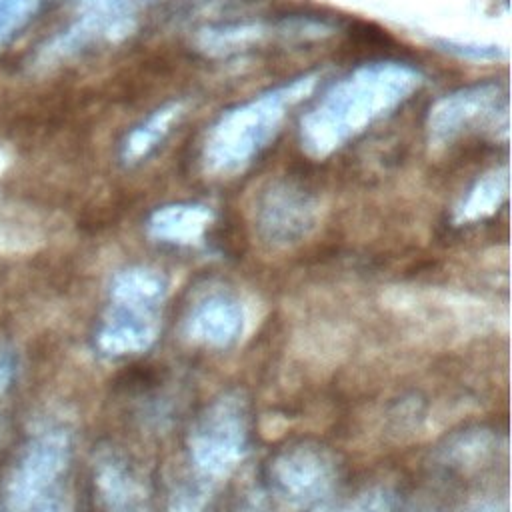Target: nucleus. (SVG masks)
<instances>
[{
    "mask_svg": "<svg viewBox=\"0 0 512 512\" xmlns=\"http://www.w3.org/2000/svg\"><path fill=\"white\" fill-rule=\"evenodd\" d=\"M422 84L404 62H370L332 84L300 120L302 150L322 160L398 108Z\"/></svg>",
    "mask_w": 512,
    "mask_h": 512,
    "instance_id": "1",
    "label": "nucleus"
},
{
    "mask_svg": "<svg viewBox=\"0 0 512 512\" xmlns=\"http://www.w3.org/2000/svg\"><path fill=\"white\" fill-rule=\"evenodd\" d=\"M316 82L318 74H304L226 110L206 134L204 170L230 176L246 168L278 134L288 110L304 100Z\"/></svg>",
    "mask_w": 512,
    "mask_h": 512,
    "instance_id": "2",
    "label": "nucleus"
},
{
    "mask_svg": "<svg viewBox=\"0 0 512 512\" xmlns=\"http://www.w3.org/2000/svg\"><path fill=\"white\" fill-rule=\"evenodd\" d=\"M508 128V98L500 84L484 82L454 90L436 100L426 130L432 150L444 148L468 130Z\"/></svg>",
    "mask_w": 512,
    "mask_h": 512,
    "instance_id": "3",
    "label": "nucleus"
},
{
    "mask_svg": "<svg viewBox=\"0 0 512 512\" xmlns=\"http://www.w3.org/2000/svg\"><path fill=\"white\" fill-rule=\"evenodd\" d=\"M250 212L262 242L272 248H290L316 228L320 204L296 182L270 180L254 192Z\"/></svg>",
    "mask_w": 512,
    "mask_h": 512,
    "instance_id": "4",
    "label": "nucleus"
},
{
    "mask_svg": "<svg viewBox=\"0 0 512 512\" xmlns=\"http://www.w3.org/2000/svg\"><path fill=\"white\" fill-rule=\"evenodd\" d=\"M248 436V412L238 396L214 402L196 422L190 446L196 464L208 472H224L242 454Z\"/></svg>",
    "mask_w": 512,
    "mask_h": 512,
    "instance_id": "5",
    "label": "nucleus"
},
{
    "mask_svg": "<svg viewBox=\"0 0 512 512\" xmlns=\"http://www.w3.org/2000/svg\"><path fill=\"white\" fill-rule=\"evenodd\" d=\"M70 458V440L62 430L38 434L24 450L6 486V504L12 512H32L50 484L62 474Z\"/></svg>",
    "mask_w": 512,
    "mask_h": 512,
    "instance_id": "6",
    "label": "nucleus"
},
{
    "mask_svg": "<svg viewBox=\"0 0 512 512\" xmlns=\"http://www.w3.org/2000/svg\"><path fill=\"white\" fill-rule=\"evenodd\" d=\"M270 478L286 500L310 502L330 486L332 462L318 446H292L274 458Z\"/></svg>",
    "mask_w": 512,
    "mask_h": 512,
    "instance_id": "7",
    "label": "nucleus"
},
{
    "mask_svg": "<svg viewBox=\"0 0 512 512\" xmlns=\"http://www.w3.org/2000/svg\"><path fill=\"white\" fill-rule=\"evenodd\" d=\"M268 36H282L294 40H308L306 18L284 20L278 26L270 28L262 22H234L206 26L196 34V46L208 56H228L234 52L248 50L254 44H260Z\"/></svg>",
    "mask_w": 512,
    "mask_h": 512,
    "instance_id": "8",
    "label": "nucleus"
},
{
    "mask_svg": "<svg viewBox=\"0 0 512 512\" xmlns=\"http://www.w3.org/2000/svg\"><path fill=\"white\" fill-rule=\"evenodd\" d=\"M186 330L204 344L228 346L242 330V308L226 294L206 296L192 308Z\"/></svg>",
    "mask_w": 512,
    "mask_h": 512,
    "instance_id": "9",
    "label": "nucleus"
},
{
    "mask_svg": "<svg viewBox=\"0 0 512 512\" xmlns=\"http://www.w3.org/2000/svg\"><path fill=\"white\" fill-rule=\"evenodd\" d=\"M212 222V210L198 202H176L156 208L148 218V234L160 242L194 244Z\"/></svg>",
    "mask_w": 512,
    "mask_h": 512,
    "instance_id": "10",
    "label": "nucleus"
},
{
    "mask_svg": "<svg viewBox=\"0 0 512 512\" xmlns=\"http://www.w3.org/2000/svg\"><path fill=\"white\" fill-rule=\"evenodd\" d=\"M154 312L114 306L112 316L98 332V344L108 354L144 350L154 338Z\"/></svg>",
    "mask_w": 512,
    "mask_h": 512,
    "instance_id": "11",
    "label": "nucleus"
},
{
    "mask_svg": "<svg viewBox=\"0 0 512 512\" xmlns=\"http://www.w3.org/2000/svg\"><path fill=\"white\" fill-rule=\"evenodd\" d=\"M184 114V102L174 100L160 108H156L148 118H144L138 126H134L120 148V158L124 164H136L148 158L156 146L168 136L172 126Z\"/></svg>",
    "mask_w": 512,
    "mask_h": 512,
    "instance_id": "12",
    "label": "nucleus"
},
{
    "mask_svg": "<svg viewBox=\"0 0 512 512\" xmlns=\"http://www.w3.org/2000/svg\"><path fill=\"white\" fill-rule=\"evenodd\" d=\"M166 292L164 276L152 268L134 266L118 272L110 286L114 306L154 312Z\"/></svg>",
    "mask_w": 512,
    "mask_h": 512,
    "instance_id": "13",
    "label": "nucleus"
},
{
    "mask_svg": "<svg viewBox=\"0 0 512 512\" xmlns=\"http://www.w3.org/2000/svg\"><path fill=\"white\" fill-rule=\"evenodd\" d=\"M508 194V168L500 166L480 176L466 196L460 200L454 212L458 224L482 220L498 210Z\"/></svg>",
    "mask_w": 512,
    "mask_h": 512,
    "instance_id": "14",
    "label": "nucleus"
},
{
    "mask_svg": "<svg viewBox=\"0 0 512 512\" xmlns=\"http://www.w3.org/2000/svg\"><path fill=\"white\" fill-rule=\"evenodd\" d=\"M48 0H0V48L28 26Z\"/></svg>",
    "mask_w": 512,
    "mask_h": 512,
    "instance_id": "15",
    "label": "nucleus"
},
{
    "mask_svg": "<svg viewBox=\"0 0 512 512\" xmlns=\"http://www.w3.org/2000/svg\"><path fill=\"white\" fill-rule=\"evenodd\" d=\"M438 46L440 50L444 52H450L458 58H466V60H498L502 54V50L494 44H478V42H462V40H450V38H444V40H438Z\"/></svg>",
    "mask_w": 512,
    "mask_h": 512,
    "instance_id": "16",
    "label": "nucleus"
},
{
    "mask_svg": "<svg viewBox=\"0 0 512 512\" xmlns=\"http://www.w3.org/2000/svg\"><path fill=\"white\" fill-rule=\"evenodd\" d=\"M150 0H82L78 10H100L122 16H136L138 8L148 4Z\"/></svg>",
    "mask_w": 512,
    "mask_h": 512,
    "instance_id": "17",
    "label": "nucleus"
},
{
    "mask_svg": "<svg viewBox=\"0 0 512 512\" xmlns=\"http://www.w3.org/2000/svg\"><path fill=\"white\" fill-rule=\"evenodd\" d=\"M342 512H390V498L384 492H366Z\"/></svg>",
    "mask_w": 512,
    "mask_h": 512,
    "instance_id": "18",
    "label": "nucleus"
},
{
    "mask_svg": "<svg viewBox=\"0 0 512 512\" xmlns=\"http://www.w3.org/2000/svg\"><path fill=\"white\" fill-rule=\"evenodd\" d=\"M16 372V354L10 346L0 344V396L10 388Z\"/></svg>",
    "mask_w": 512,
    "mask_h": 512,
    "instance_id": "19",
    "label": "nucleus"
},
{
    "mask_svg": "<svg viewBox=\"0 0 512 512\" xmlns=\"http://www.w3.org/2000/svg\"><path fill=\"white\" fill-rule=\"evenodd\" d=\"M32 512H70L68 510V506L60 500V498H56V496H42L38 502H36V506L32 508Z\"/></svg>",
    "mask_w": 512,
    "mask_h": 512,
    "instance_id": "20",
    "label": "nucleus"
},
{
    "mask_svg": "<svg viewBox=\"0 0 512 512\" xmlns=\"http://www.w3.org/2000/svg\"><path fill=\"white\" fill-rule=\"evenodd\" d=\"M238 512H266V510H264V506L260 504L258 498H246L242 502V506L238 508Z\"/></svg>",
    "mask_w": 512,
    "mask_h": 512,
    "instance_id": "21",
    "label": "nucleus"
},
{
    "mask_svg": "<svg viewBox=\"0 0 512 512\" xmlns=\"http://www.w3.org/2000/svg\"><path fill=\"white\" fill-rule=\"evenodd\" d=\"M4 432H6V428H4V422H2V418H0V444H2V438H4Z\"/></svg>",
    "mask_w": 512,
    "mask_h": 512,
    "instance_id": "22",
    "label": "nucleus"
}]
</instances>
